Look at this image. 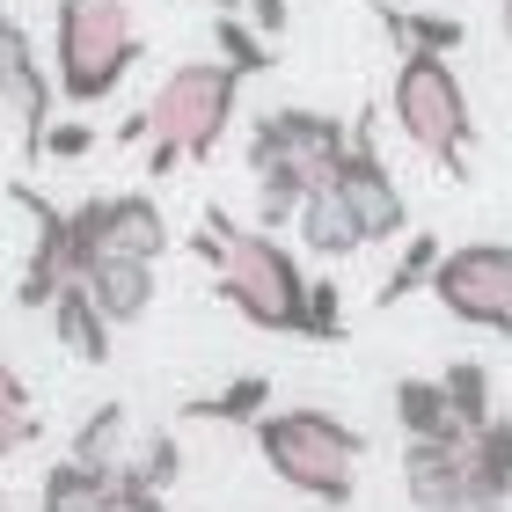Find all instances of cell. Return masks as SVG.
Listing matches in <instances>:
<instances>
[{
	"mask_svg": "<svg viewBox=\"0 0 512 512\" xmlns=\"http://www.w3.org/2000/svg\"><path fill=\"white\" fill-rule=\"evenodd\" d=\"M191 256L213 264V293L235 308L249 330L264 337H308V286L315 271L271 235V227H242L227 205H205Z\"/></svg>",
	"mask_w": 512,
	"mask_h": 512,
	"instance_id": "1",
	"label": "cell"
},
{
	"mask_svg": "<svg viewBox=\"0 0 512 512\" xmlns=\"http://www.w3.org/2000/svg\"><path fill=\"white\" fill-rule=\"evenodd\" d=\"M344 147H352V125L337 110H308V103H278L249 125L242 161L256 176V227H293L300 205H308L322 183L337 176Z\"/></svg>",
	"mask_w": 512,
	"mask_h": 512,
	"instance_id": "2",
	"label": "cell"
},
{
	"mask_svg": "<svg viewBox=\"0 0 512 512\" xmlns=\"http://www.w3.org/2000/svg\"><path fill=\"white\" fill-rule=\"evenodd\" d=\"M242 88L249 74H235L227 59H183L154 81L147 96V176H176L191 161H213L235 132V110H242Z\"/></svg>",
	"mask_w": 512,
	"mask_h": 512,
	"instance_id": "3",
	"label": "cell"
},
{
	"mask_svg": "<svg viewBox=\"0 0 512 512\" xmlns=\"http://www.w3.org/2000/svg\"><path fill=\"white\" fill-rule=\"evenodd\" d=\"M256 454H264V469L286 483V491L315 498L344 512L359 498V461H366V432L344 425L337 410H315V403H293V410H264L249 425Z\"/></svg>",
	"mask_w": 512,
	"mask_h": 512,
	"instance_id": "4",
	"label": "cell"
},
{
	"mask_svg": "<svg viewBox=\"0 0 512 512\" xmlns=\"http://www.w3.org/2000/svg\"><path fill=\"white\" fill-rule=\"evenodd\" d=\"M147 59L132 0H59L52 15V81L59 103L96 110L132 81V66Z\"/></svg>",
	"mask_w": 512,
	"mask_h": 512,
	"instance_id": "5",
	"label": "cell"
},
{
	"mask_svg": "<svg viewBox=\"0 0 512 512\" xmlns=\"http://www.w3.org/2000/svg\"><path fill=\"white\" fill-rule=\"evenodd\" d=\"M388 118H395V132H403L439 176L469 183L476 110H469V88H461V74H454L447 52H395V74H388Z\"/></svg>",
	"mask_w": 512,
	"mask_h": 512,
	"instance_id": "6",
	"label": "cell"
},
{
	"mask_svg": "<svg viewBox=\"0 0 512 512\" xmlns=\"http://www.w3.org/2000/svg\"><path fill=\"white\" fill-rule=\"evenodd\" d=\"M403 491L417 512H512V491L476 461L469 432L403 439Z\"/></svg>",
	"mask_w": 512,
	"mask_h": 512,
	"instance_id": "7",
	"label": "cell"
},
{
	"mask_svg": "<svg viewBox=\"0 0 512 512\" xmlns=\"http://www.w3.org/2000/svg\"><path fill=\"white\" fill-rule=\"evenodd\" d=\"M432 300L469 330L512 337V235L505 242H461L439 256L432 271Z\"/></svg>",
	"mask_w": 512,
	"mask_h": 512,
	"instance_id": "8",
	"label": "cell"
},
{
	"mask_svg": "<svg viewBox=\"0 0 512 512\" xmlns=\"http://www.w3.org/2000/svg\"><path fill=\"white\" fill-rule=\"evenodd\" d=\"M330 191L344 198V213L359 220L366 249H374V242H403V235H410V198H403V183H395L388 154H381V139H374V110H359V118H352V147H344L337 176H330Z\"/></svg>",
	"mask_w": 512,
	"mask_h": 512,
	"instance_id": "9",
	"label": "cell"
},
{
	"mask_svg": "<svg viewBox=\"0 0 512 512\" xmlns=\"http://www.w3.org/2000/svg\"><path fill=\"white\" fill-rule=\"evenodd\" d=\"M74 220V249L88 256H139V264H161L169 256V213L154 205V191H88L81 205H66Z\"/></svg>",
	"mask_w": 512,
	"mask_h": 512,
	"instance_id": "10",
	"label": "cell"
},
{
	"mask_svg": "<svg viewBox=\"0 0 512 512\" xmlns=\"http://www.w3.org/2000/svg\"><path fill=\"white\" fill-rule=\"evenodd\" d=\"M0 110L15 118L22 154L44 161V132L59 118V81H52V59L30 44V30L15 22V8H0Z\"/></svg>",
	"mask_w": 512,
	"mask_h": 512,
	"instance_id": "11",
	"label": "cell"
},
{
	"mask_svg": "<svg viewBox=\"0 0 512 512\" xmlns=\"http://www.w3.org/2000/svg\"><path fill=\"white\" fill-rule=\"evenodd\" d=\"M8 198L30 213V256H22V278H15V308L44 315L59 300V286H74L81 278V249H74V220H66V205H52L37 191V183H8Z\"/></svg>",
	"mask_w": 512,
	"mask_h": 512,
	"instance_id": "12",
	"label": "cell"
},
{
	"mask_svg": "<svg viewBox=\"0 0 512 512\" xmlns=\"http://www.w3.org/2000/svg\"><path fill=\"white\" fill-rule=\"evenodd\" d=\"M81 286L110 315V330H132V322L154 308V264H139V256H88Z\"/></svg>",
	"mask_w": 512,
	"mask_h": 512,
	"instance_id": "13",
	"label": "cell"
},
{
	"mask_svg": "<svg viewBox=\"0 0 512 512\" xmlns=\"http://www.w3.org/2000/svg\"><path fill=\"white\" fill-rule=\"evenodd\" d=\"M44 322H52L59 352L81 359V366H110V352H118V330H110V315L88 300V286L74 278V286H59V300L44 308Z\"/></svg>",
	"mask_w": 512,
	"mask_h": 512,
	"instance_id": "14",
	"label": "cell"
},
{
	"mask_svg": "<svg viewBox=\"0 0 512 512\" xmlns=\"http://www.w3.org/2000/svg\"><path fill=\"white\" fill-rule=\"evenodd\" d=\"M110 498H118V469H88L74 454H59L37 476V512H110Z\"/></svg>",
	"mask_w": 512,
	"mask_h": 512,
	"instance_id": "15",
	"label": "cell"
},
{
	"mask_svg": "<svg viewBox=\"0 0 512 512\" xmlns=\"http://www.w3.org/2000/svg\"><path fill=\"white\" fill-rule=\"evenodd\" d=\"M374 22L388 30L395 52H461L469 44V22L461 15H439V8H403V0H374Z\"/></svg>",
	"mask_w": 512,
	"mask_h": 512,
	"instance_id": "16",
	"label": "cell"
},
{
	"mask_svg": "<svg viewBox=\"0 0 512 512\" xmlns=\"http://www.w3.org/2000/svg\"><path fill=\"white\" fill-rule=\"evenodd\" d=\"M293 235H300V249L315 256V264H344V256H359L366 249V235H359V220L344 213V198L322 183V191L300 205V220H293Z\"/></svg>",
	"mask_w": 512,
	"mask_h": 512,
	"instance_id": "17",
	"label": "cell"
},
{
	"mask_svg": "<svg viewBox=\"0 0 512 512\" xmlns=\"http://www.w3.org/2000/svg\"><path fill=\"white\" fill-rule=\"evenodd\" d=\"M132 439H139V432H132V410L118 403V395H110V403H96L74 432H66V454L88 461V469H125Z\"/></svg>",
	"mask_w": 512,
	"mask_h": 512,
	"instance_id": "18",
	"label": "cell"
},
{
	"mask_svg": "<svg viewBox=\"0 0 512 512\" xmlns=\"http://www.w3.org/2000/svg\"><path fill=\"white\" fill-rule=\"evenodd\" d=\"M388 410H395V432H403V439H447V432H461L454 410H447L439 374H403L388 388Z\"/></svg>",
	"mask_w": 512,
	"mask_h": 512,
	"instance_id": "19",
	"label": "cell"
},
{
	"mask_svg": "<svg viewBox=\"0 0 512 512\" xmlns=\"http://www.w3.org/2000/svg\"><path fill=\"white\" fill-rule=\"evenodd\" d=\"M439 256H447V242L432 235V227H417V235L403 242V256H395V271L374 286V308H403L410 293H432V271H439Z\"/></svg>",
	"mask_w": 512,
	"mask_h": 512,
	"instance_id": "20",
	"label": "cell"
},
{
	"mask_svg": "<svg viewBox=\"0 0 512 512\" xmlns=\"http://www.w3.org/2000/svg\"><path fill=\"white\" fill-rule=\"evenodd\" d=\"M37 439H44L37 395H30V381H22L15 359H0V461H8V454H30Z\"/></svg>",
	"mask_w": 512,
	"mask_h": 512,
	"instance_id": "21",
	"label": "cell"
},
{
	"mask_svg": "<svg viewBox=\"0 0 512 512\" xmlns=\"http://www.w3.org/2000/svg\"><path fill=\"white\" fill-rule=\"evenodd\" d=\"M264 410H271V381H264V374H235L220 395L183 403V417H198V425H256Z\"/></svg>",
	"mask_w": 512,
	"mask_h": 512,
	"instance_id": "22",
	"label": "cell"
},
{
	"mask_svg": "<svg viewBox=\"0 0 512 512\" xmlns=\"http://www.w3.org/2000/svg\"><path fill=\"white\" fill-rule=\"evenodd\" d=\"M439 388H447V410H454L461 432H483L498 417V403H491V366H483V359H454L447 374H439Z\"/></svg>",
	"mask_w": 512,
	"mask_h": 512,
	"instance_id": "23",
	"label": "cell"
},
{
	"mask_svg": "<svg viewBox=\"0 0 512 512\" xmlns=\"http://www.w3.org/2000/svg\"><path fill=\"white\" fill-rule=\"evenodd\" d=\"M125 483H139V491H161V498H169L176 483H183V447H176V432H139V439H132V454H125Z\"/></svg>",
	"mask_w": 512,
	"mask_h": 512,
	"instance_id": "24",
	"label": "cell"
},
{
	"mask_svg": "<svg viewBox=\"0 0 512 512\" xmlns=\"http://www.w3.org/2000/svg\"><path fill=\"white\" fill-rule=\"evenodd\" d=\"M213 59H227L235 74H271L278 66V44L264 30H249L242 15H213Z\"/></svg>",
	"mask_w": 512,
	"mask_h": 512,
	"instance_id": "25",
	"label": "cell"
},
{
	"mask_svg": "<svg viewBox=\"0 0 512 512\" xmlns=\"http://www.w3.org/2000/svg\"><path fill=\"white\" fill-rule=\"evenodd\" d=\"M308 344H344V286L330 271H315L308 286Z\"/></svg>",
	"mask_w": 512,
	"mask_h": 512,
	"instance_id": "26",
	"label": "cell"
},
{
	"mask_svg": "<svg viewBox=\"0 0 512 512\" xmlns=\"http://www.w3.org/2000/svg\"><path fill=\"white\" fill-rule=\"evenodd\" d=\"M96 147H103V132L88 125L81 110H74V118H52V132H44V161H81V154H96Z\"/></svg>",
	"mask_w": 512,
	"mask_h": 512,
	"instance_id": "27",
	"label": "cell"
},
{
	"mask_svg": "<svg viewBox=\"0 0 512 512\" xmlns=\"http://www.w3.org/2000/svg\"><path fill=\"white\" fill-rule=\"evenodd\" d=\"M469 439H476V461H483V469H491L505 491H512V417H491V425L469 432Z\"/></svg>",
	"mask_w": 512,
	"mask_h": 512,
	"instance_id": "28",
	"label": "cell"
},
{
	"mask_svg": "<svg viewBox=\"0 0 512 512\" xmlns=\"http://www.w3.org/2000/svg\"><path fill=\"white\" fill-rule=\"evenodd\" d=\"M110 512H169V498L139 491V483H125V469H118V498H110Z\"/></svg>",
	"mask_w": 512,
	"mask_h": 512,
	"instance_id": "29",
	"label": "cell"
},
{
	"mask_svg": "<svg viewBox=\"0 0 512 512\" xmlns=\"http://www.w3.org/2000/svg\"><path fill=\"white\" fill-rule=\"evenodd\" d=\"M498 30H505V44H512V0H505V8H498Z\"/></svg>",
	"mask_w": 512,
	"mask_h": 512,
	"instance_id": "30",
	"label": "cell"
},
{
	"mask_svg": "<svg viewBox=\"0 0 512 512\" xmlns=\"http://www.w3.org/2000/svg\"><path fill=\"white\" fill-rule=\"evenodd\" d=\"M0 512H8V491H0Z\"/></svg>",
	"mask_w": 512,
	"mask_h": 512,
	"instance_id": "31",
	"label": "cell"
}]
</instances>
